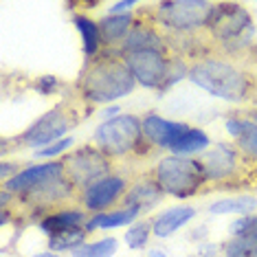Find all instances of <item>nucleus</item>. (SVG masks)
I'll return each instance as SVG.
<instances>
[{"label":"nucleus","instance_id":"423d86ee","mask_svg":"<svg viewBox=\"0 0 257 257\" xmlns=\"http://www.w3.org/2000/svg\"><path fill=\"white\" fill-rule=\"evenodd\" d=\"M207 29L213 40H218L229 49L231 44H242L244 40H248L253 25H250V14L242 5L220 3L215 5Z\"/></svg>","mask_w":257,"mask_h":257},{"label":"nucleus","instance_id":"f3484780","mask_svg":"<svg viewBox=\"0 0 257 257\" xmlns=\"http://www.w3.org/2000/svg\"><path fill=\"white\" fill-rule=\"evenodd\" d=\"M226 132L235 139L237 150L257 161V123L248 119H226Z\"/></svg>","mask_w":257,"mask_h":257},{"label":"nucleus","instance_id":"4be33fe9","mask_svg":"<svg viewBox=\"0 0 257 257\" xmlns=\"http://www.w3.org/2000/svg\"><path fill=\"white\" fill-rule=\"evenodd\" d=\"M75 27L79 29L81 40H84V55L92 60L97 57V51L101 46V31H99V25L95 20H90L88 16H75Z\"/></svg>","mask_w":257,"mask_h":257},{"label":"nucleus","instance_id":"9d476101","mask_svg":"<svg viewBox=\"0 0 257 257\" xmlns=\"http://www.w3.org/2000/svg\"><path fill=\"white\" fill-rule=\"evenodd\" d=\"M18 200L33 211H49L66 204L68 200H77V189L66 176H53L20 194Z\"/></svg>","mask_w":257,"mask_h":257},{"label":"nucleus","instance_id":"393cba45","mask_svg":"<svg viewBox=\"0 0 257 257\" xmlns=\"http://www.w3.org/2000/svg\"><path fill=\"white\" fill-rule=\"evenodd\" d=\"M209 137L204 134L202 130H198V127H189L183 137L178 139L176 143H174L172 152L176 156H183V154H194V152H202L209 148Z\"/></svg>","mask_w":257,"mask_h":257},{"label":"nucleus","instance_id":"7c9ffc66","mask_svg":"<svg viewBox=\"0 0 257 257\" xmlns=\"http://www.w3.org/2000/svg\"><path fill=\"white\" fill-rule=\"evenodd\" d=\"M36 90L42 92V95H51V92L57 90V79L51 77V75H44V77H40L36 81Z\"/></svg>","mask_w":257,"mask_h":257},{"label":"nucleus","instance_id":"f8f14e48","mask_svg":"<svg viewBox=\"0 0 257 257\" xmlns=\"http://www.w3.org/2000/svg\"><path fill=\"white\" fill-rule=\"evenodd\" d=\"M198 161H200L209 183L211 180H226V178L235 176V172L239 167V152L233 145L218 143L209 152H204Z\"/></svg>","mask_w":257,"mask_h":257},{"label":"nucleus","instance_id":"473e14b6","mask_svg":"<svg viewBox=\"0 0 257 257\" xmlns=\"http://www.w3.org/2000/svg\"><path fill=\"white\" fill-rule=\"evenodd\" d=\"M16 174H20L16 163H9V161H3V163H0V178H3V183H7V180L14 178Z\"/></svg>","mask_w":257,"mask_h":257},{"label":"nucleus","instance_id":"c9c22d12","mask_svg":"<svg viewBox=\"0 0 257 257\" xmlns=\"http://www.w3.org/2000/svg\"><path fill=\"white\" fill-rule=\"evenodd\" d=\"M33 257H57V253H53V250H46V253H38Z\"/></svg>","mask_w":257,"mask_h":257},{"label":"nucleus","instance_id":"a878e982","mask_svg":"<svg viewBox=\"0 0 257 257\" xmlns=\"http://www.w3.org/2000/svg\"><path fill=\"white\" fill-rule=\"evenodd\" d=\"M224 257H257V237L255 235H239L233 237L222 246Z\"/></svg>","mask_w":257,"mask_h":257},{"label":"nucleus","instance_id":"c756f323","mask_svg":"<svg viewBox=\"0 0 257 257\" xmlns=\"http://www.w3.org/2000/svg\"><path fill=\"white\" fill-rule=\"evenodd\" d=\"M255 222H257V215H253V213H250V215H242V218H237V220L231 224V235H233V237L248 235V233L253 231Z\"/></svg>","mask_w":257,"mask_h":257},{"label":"nucleus","instance_id":"72a5a7b5","mask_svg":"<svg viewBox=\"0 0 257 257\" xmlns=\"http://www.w3.org/2000/svg\"><path fill=\"white\" fill-rule=\"evenodd\" d=\"M215 250H218V246H215V244H200V253H202V255H213Z\"/></svg>","mask_w":257,"mask_h":257},{"label":"nucleus","instance_id":"5701e85b","mask_svg":"<svg viewBox=\"0 0 257 257\" xmlns=\"http://www.w3.org/2000/svg\"><path fill=\"white\" fill-rule=\"evenodd\" d=\"M86 237H88L86 226H77V229L53 233V235H49V250H53V253L71 250V253H73L75 248H79L81 244H86Z\"/></svg>","mask_w":257,"mask_h":257},{"label":"nucleus","instance_id":"f257e3e1","mask_svg":"<svg viewBox=\"0 0 257 257\" xmlns=\"http://www.w3.org/2000/svg\"><path fill=\"white\" fill-rule=\"evenodd\" d=\"M137 86L132 71L127 68L123 55L108 51L86 62L84 71L77 77V92L84 101L110 103L130 95Z\"/></svg>","mask_w":257,"mask_h":257},{"label":"nucleus","instance_id":"b1692460","mask_svg":"<svg viewBox=\"0 0 257 257\" xmlns=\"http://www.w3.org/2000/svg\"><path fill=\"white\" fill-rule=\"evenodd\" d=\"M257 209V198L255 196H235V198H222L213 202L209 211L213 215L222 213H239V215H250Z\"/></svg>","mask_w":257,"mask_h":257},{"label":"nucleus","instance_id":"412c9836","mask_svg":"<svg viewBox=\"0 0 257 257\" xmlns=\"http://www.w3.org/2000/svg\"><path fill=\"white\" fill-rule=\"evenodd\" d=\"M145 49H165V44H163L161 36L152 27L134 22V29L130 31V36L125 38L121 53H132V51H145Z\"/></svg>","mask_w":257,"mask_h":257},{"label":"nucleus","instance_id":"aec40b11","mask_svg":"<svg viewBox=\"0 0 257 257\" xmlns=\"http://www.w3.org/2000/svg\"><path fill=\"white\" fill-rule=\"evenodd\" d=\"M139 209L137 207H123L121 204L119 209H112V211H106V213H97L92 215L86 224V231H95V229H114V226H123V224H130L139 218Z\"/></svg>","mask_w":257,"mask_h":257},{"label":"nucleus","instance_id":"2eb2a0df","mask_svg":"<svg viewBox=\"0 0 257 257\" xmlns=\"http://www.w3.org/2000/svg\"><path fill=\"white\" fill-rule=\"evenodd\" d=\"M88 211L81 207H71V209H57L51 211L46 218L40 220V229L49 235L60 231H68V229H77V226H86L88 224Z\"/></svg>","mask_w":257,"mask_h":257},{"label":"nucleus","instance_id":"e433bc0d","mask_svg":"<svg viewBox=\"0 0 257 257\" xmlns=\"http://www.w3.org/2000/svg\"><path fill=\"white\" fill-rule=\"evenodd\" d=\"M248 116H250V119H253L255 123H257V108H255V110H250V112H248Z\"/></svg>","mask_w":257,"mask_h":257},{"label":"nucleus","instance_id":"6ab92c4d","mask_svg":"<svg viewBox=\"0 0 257 257\" xmlns=\"http://www.w3.org/2000/svg\"><path fill=\"white\" fill-rule=\"evenodd\" d=\"M134 25V14H121V16H106L99 22V31H101V42L106 46L123 44L125 38L130 36Z\"/></svg>","mask_w":257,"mask_h":257},{"label":"nucleus","instance_id":"ddd939ff","mask_svg":"<svg viewBox=\"0 0 257 257\" xmlns=\"http://www.w3.org/2000/svg\"><path fill=\"white\" fill-rule=\"evenodd\" d=\"M53 176H64V163L62 161H51V163H40V165H31L27 169H22L20 174H16L14 178H9L7 183H3V189L9 194H25L31 187H36L44 180L53 178Z\"/></svg>","mask_w":257,"mask_h":257},{"label":"nucleus","instance_id":"dca6fc26","mask_svg":"<svg viewBox=\"0 0 257 257\" xmlns=\"http://www.w3.org/2000/svg\"><path fill=\"white\" fill-rule=\"evenodd\" d=\"M165 196L163 194V189L159 187V183L152 178H141L139 183H134L130 189H127V194L123 198V207H137L139 211H148V209L156 207V204L161 202V198Z\"/></svg>","mask_w":257,"mask_h":257},{"label":"nucleus","instance_id":"1a4fd4ad","mask_svg":"<svg viewBox=\"0 0 257 257\" xmlns=\"http://www.w3.org/2000/svg\"><path fill=\"white\" fill-rule=\"evenodd\" d=\"M127 64V68L132 71L137 84H141L143 88L156 90L165 88V79L169 73V64L165 49H145V51H132V53H121Z\"/></svg>","mask_w":257,"mask_h":257},{"label":"nucleus","instance_id":"c85d7f7f","mask_svg":"<svg viewBox=\"0 0 257 257\" xmlns=\"http://www.w3.org/2000/svg\"><path fill=\"white\" fill-rule=\"evenodd\" d=\"M73 143H75V139H73V137L60 139V141H55L53 145H49V148L38 150V152H36V156H38V159H51V156H60V154H64V152L71 148Z\"/></svg>","mask_w":257,"mask_h":257},{"label":"nucleus","instance_id":"a211bd4d","mask_svg":"<svg viewBox=\"0 0 257 257\" xmlns=\"http://www.w3.org/2000/svg\"><path fill=\"white\" fill-rule=\"evenodd\" d=\"M196 218V209L194 207H174L163 211L161 215H156V220L152 222V233L156 237H167L172 233H176L180 226H185L189 220Z\"/></svg>","mask_w":257,"mask_h":257},{"label":"nucleus","instance_id":"4c0bfd02","mask_svg":"<svg viewBox=\"0 0 257 257\" xmlns=\"http://www.w3.org/2000/svg\"><path fill=\"white\" fill-rule=\"evenodd\" d=\"M250 235H255V237H257V222H255V226H253V231H250Z\"/></svg>","mask_w":257,"mask_h":257},{"label":"nucleus","instance_id":"39448f33","mask_svg":"<svg viewBox=\"0 0 257 257\" xmlns=\"http://www.w3.org/2000/svg\"><path fill=\"white\" fill-rule=\"evenodd\" d=\"M60 161L64 163V176L75 185L77 194L97 180L110 176V169H112L110 159L95 145H81L71 154L62 156Z\"/></svg>","mask_w":257,"mask_h":257},{"label":"nucleus","instance_id":"6e6552de","mask_svg":"<svg viewBox=\"0 0 257 257\" xmlns=\"http://www.w3.org/2000/svg\"><path fill=\"white\" fill-rule=\"evenodd\" d=\"M77 123V116L73 114V110L66 103H60L53 110H49L46 114H42L33 125H29L25 132L20 134V145L33 150H44L49 145H53L55 141H60V137H64V132L71 125Z\"/></svg>","mask_w":257,"mask_h":257},{"label":"nucleus","instance_id":"f03ea898","mask_svg":"<svg viewBox=\"0 0 257 257\" xmlns=\"http://www.w3.org/2000/svg\"><path fill=\"white\" fill-rule=\"evenodd\" d=\"M187 77L198 88L207 90L209 95L233 103L246 101L253 90V81H250L248 73L237 68L224 57H200V60L191 62Z\"/></svg>","mask_w":257,"mask_h":257},{"label":"nucleus","instance_id":"bb28decb","mask_svg":"<svg viewBox=\"0 0 257 257\" xmlns=\"http://www.w3.org/2000/svg\"><path fill=\"white\" fill-rule=\"evenodd\" d=\"M116 253V239L103 237L92 244H81L79 248L73 250V257H112Z\"/></svg>","mask_w":257,"mask_h":257},{"label":"nucleus","instance_id":"20e7f679","mask_svg":"<svg viewBox=\"0 0 257 257\" xmlns=\"http://www.w3.org/2000/svg\"><path fill=\"white\" fill-rule=\"evenodd\" d=\"M143 141V121L137 114H119L97 125L92 134V145L108 159L127 156L139 150Z\"/></svg>","mask_w":257,"mask_h":257},{"label":"nucleus","instance_id":"4468645a","mask_svg":"<svg viewBox=\"0 0 257 257\" xmlns=\"http://www.w3.org/2000/svg\"><path fill=\"white\" fill-rule=\"evenodd\" d=\"M141 121H143V137L148 139L150 143L159 145V148H167V150H172L174 143L189 130L187 123L163 119V116H159L156 112L141 116Z\"/></svg>","mask_w":257,"mask_h":257},{"label":"nucleus","instance_id":"cd10ccee","mask_svg":"<svg viewBox=\"0 0 257 257\" xmlns=\"http://www.w3.org/2000/svg\"><path fill=\"white\" fill-rule=\"evenodd\" d=\"M150 233H152V222H145V220L137 222V224H132L130 229L125 231V244L132 250L143 248L150 239Z\"/></svg>","mask_w":257,"mask_h":257},{"label":"nucleus","instance_id":"9b49d317","mask_svg":"<svg viewBox=\"0 0 257 257\" xmlns=\"http://www.w3.org/2000/svg\"><path fill=\"white\" fill-rule=\"evenodd\" d=\"M127 180L123 176H106L97 183H92L90 187H86L84 191L77 194V202L81 209H86L88 213H106L110 207H114L116 202H123V198L127 194Z\"/></svg>","mask_w":257,"mask_h":257},{"label":"nucleus","instance_id":"f704fd0d","mask_svg":"<svg viewBox=\"0 0 257 257\" xmlns=\"http://www.w3.org/2000/svg\"><path fill=\"white\" fill-rule=\"evenodd\" d=\"M148 257H167L165 250H161V248H154V250H150Z\"/></svg>","mask_w":257,"mask_h":257},{"label":"nucleus","instance_id":"2f4dec72","mask_svg":"<svg viewBox=\"0 0 257 257\" xmlns=\"http://www.w3.org/2000/svg\"><path fill=\"white\" fill-rule=\"evenodd\" d=\"M137 7V3H132V0H121V3H114L110 5L108 9V16H121V14H130V9Z\"/></svg>","mask_w":257,"mask_h":257},{"label":"nucleus","instance_id":"0eeeda50","mask_svg":"<svg viewBox=\"0 0 257 257\" xmlns=\"http://www.w3.org/2000/svg\"><path fill=\"white\" fill-rule=\"evenodd\" d=\"M213 9L215 3L209 0H167V3H159L156 18L176 31H196L209 25Z\"/></svg>","mask_w":257,"mask_h":257},{"label":"nucleus","instance_id":"7ed1b4c3","mask_svg":"<svg viewBox=\"0 0 257 257\" xmlns=\"http://www.w3.org/2000/svg\"><path fill=\"white\" fill-rule=\"evenodd\" d=\"M154 180L159 183L163 194L174 198H191L202 189L207 180V174L198 159H187V156H165L156 163Z\"/></svg>","mask_w":257,"mask_h":257}]
</instances>
